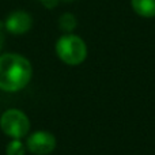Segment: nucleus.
<instances>
[{
	"instance_id": "obj_1",
	"label": "nucleus",
	"mask_w": 155,
	"mask_h": 155,
	"mask_svg": "<svg viewBox=\"0 0 155 155\" xmlns=\"http://www.w3.org/2000/svg\"><path fill=\"white\" fill-rule=\"evenodd\" d=\"M31 64L26 57L16 53L0 56V90L18 91L30 82Z\"/></svg>"
},
{
	"instance_id": "obj_2",
	"label": "nucleus",
	"mask_w": 155,
	"mask_h": 155,
	"mask_svg": "<svg viewBox=\"0 0 155 155\" xmlns=\"http://www.w3.org/2000/svg\"><path fill=\"white\" fill-rule=\"evenodd\" d=\"M56 53L65 64L78 65L84 61L87 57V46L80 37L70 33L57 40Z\"/></svg>"
},
{
	"instance_id": "obj_3",
	"label": "nucleus",
	"mask_w": 155,
	"mask_h": 155,
	"mask_svg": "<svg viewBox=\"0 0 155 155\" xmlns=\"http://www.w3.org/2000/svg\"><path fill=\"white\" fill-rule=\"evenodd\" d=\"M0 128L7 136L21 139L29 132L30 121L23 112L18 109H10L5 110L0 117Z\"/></svg>"
},
{
	"instance_id": "obj_4",
	"label": "nucleus",
	"mask_w": 155,
	"mask_h": 155,
	"mask_svg": "<svg viewBox=\"0 0 155 155\" xmlns=\"http://www.w3.org/2000/svg\"><path fill=\"white\" fill-rule=\"evenodd\" d=\"M27 150L35 155H48L56 148V139L51 132L37 131L27 137Z\"/></svg>"
},
{
	"instance_id": "obj_5",
	"label": "nucleus",
	"mask_w": 155,
	"mask_h": 155,
	"mask_svg": "<svg viewBox=\"0 0 155 155\" xmlns=\"http://www.w3.org/2000/svg\"><path fill=\"white\" fill-rule=\"evenodd\" d=\"M4 26L11 34H25L31 29L33 19L25 11H15L7 16Z\"/></svg>"
},
{
	"instance_id": "obj_6",
	"label": "nucleus",
	"mask_w": 155,
	"mask_h": 155,
	"mask_svg": "<svg viewBox=\"0 0 155 155\" xmlns=\"http://www.w3.org/2000/svg\"><path fill=\"white\" fill-rule=\"evenodd\" d=\"M132 10L143 18L155 16V0H131Z\"/></svg>"
},
{
	"instance_id": "obj_7",
	"label": "nucleus",
	"mask_w": 155,
	"mask_h": 155,
	"mask_svg": "<svg viewBox=\"0 0 155 155\" xmlns=\"http://www.w3.org/2000/svg\"><path fill=\"white\" fill-rule=\"evenodd\" d=\"M59 26L63 31H65V33L70 34V33L74 31L78 26V21L75 18V15H74V14H70V12L63 14L59 19Z\"/></svg>"
},
{
	"instance_id": "obj_8",
	"label": "nucleus",
	"mask_w": 155,
	"mask_h": 155,
	"mask_svg": "<svg viewBox=\"0 0 155 155\" xmlns=\"http://www.w3.org/2000/svg\"><path fill=\"white\" fill-rule=\"evenodd\" d=\"M7 155H25V146L19 139H14L5 150Z\"/></svg>"
},
{
	"instance_id": "obj_9",
	"label": "nucleus",
	"mask_w": 155,
	"mask_h": 155,
	"mask_svg": "<svg viewBox=\"0 0 155 155\" xmlns=\"http://www.w3.org/2000/svg\"><path fill=\"white\" fill-rule=\"evenodd\" d=\"M59 2L60 0H41V3H42L46 8H54L59 4Z\"/></svg>"
},
{
	"instance_id": "obj_10",
	"label": "nucleus",
	"mask_w": 155,
	"mask_h": 155,
	"mask_svg": "<svg viewBox=\"0 0 155 155\" xmlns=\"http://www.w3.org/2000/svg\"><path fill=\"white\" fill-rule=\"evenodd\" d=\"M3 42H4V35H3V31H2V29H0V49H2V46H3Z\"/></svg>"
},
{
	"instance_id": "obj_11",
	"label": "nucleus",
	"mask_w": 155,
	"mask_h": 155,
	"mask_svg": "<svg viewBox=\"0 0 155 155\" xmlns=\"http://www.w3.org/2000/svg\"><path fill=\"white\" fill-rule=\"evenodd\" d=\"M64 2H72V0H64Z\"/></svg>"
}]
</instances>
